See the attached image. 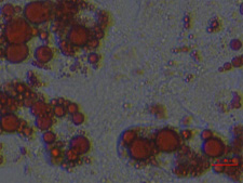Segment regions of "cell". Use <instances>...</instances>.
Here are the masks:
<instances>
[{"mask_svg":"<svg viewBox=\"0 0 243 183\" xmlns=\"http://www.w3.org/2000/svg\"><path fill=\"white\" fill-rule=\"evenodd\" d=\"M225 145L222 143L219 139H209L206 140V143L204 144V152L206 155L211 157H217L224 153Z\"/></svg>","mask_w":243,"mask_h":183,"instance_id":"3","label":"cell"},{"mask_svg":"<svg viewBox=\"0 0 243 183\" xmlns=\"http://www.w3.org/2000/svg\"><path fill=\"white\" fill-rule=\"evenodd\" d=\"M129 152L135 159H145L150 155L149 142L145 139H136L129 144Z\"/></svg>","mask_w":243,"mask_h":183,"instance_id":"1","label":"cell"},{"mask_svg":"<svg viewBox=\"0 0 243 183\" xmlns=\"http://www.w3.org/2000/svg\"><path fill=\"white\" fill-rule=\"evenodd\" d=\"M213 169H214L215 172L217 173H222V172L225 171V164L224 163H217L213 165Z\"/></svg>","mask_w":243,"mask_h":183,"instance_id":"16","label":"cell"},{"mask_svg":"<svg viewBox=\"0 0 243 183\" xmlns=\"http://www.w3.org/2000/svg\"><path fill=\"white\" fill-rule=\"evenodd\" d=\"M3 94H4V93H3V92H0V100H1V98H2V96H3Z\"/></svg>","mask_w":243,"mask_h":183,"instance_id":"27","label":"cell"},{"mask_svg":"<svg viewBox=\"0 0 243 183\" xmlns=\"http://www.w3.org/2000/svg\"><path fill=\"white\" fill-rule=\"evenodd\" d=\"M36 56H37V59L39 60L40 62L42 63H47L50 61V59H51V50H49L47 47H41V48H39L37 50V52H36Z\"/></svg>","mask_w":243,"mask_h":183,"instance_id":"8","label":"cell"},{"mask_svg":"<svg viewBox=\"0 0 243 183\" xmlns=\"http://www.w3.org/2000/svg\"><path fill=\"white\" fill-rule=\"evenodd\" d=\"M53 114L54 116H56V117H63V116H65L66 107L61 104L55 105V106H53Z\"/></svg>","mask_w":243,"mask_h":183,"instance_id":"12","label":"cell"},{"mask_svg":"<svg viewBox=\"0 0 243 183\" xmlns=\"http://www.w3.org/2000/svg\"><path fill=\"white\" fill-rule=\"evenodd\" d=\"M71 120H73V122H74L75 125H81L83 124V121H84V115H83L82 113L76 112L71 116Z\"/></svg>","mask_w":243,"mask_h":183,"instance_id":"13","label":"cell"},{"mask_svg":"<svg viewBox=\"0 0 243 183\" xmlns=\"http://www.w3.org/2000/svg\"><path fill=\"white\" fill-rule=\"evenodd\" d=\"M50 105H52V106H55V105H57V99H55V100H52L51 103H50Z\"/></svg>","mask_w":243,"mask_h":183,"instance_id":"26","label":"cell"},{"mask_svg":"<svg viewBox=\"0 0 243 183\" xmlns=\"http://www.w3.org/2000/svg\"><path fill=\"white\" fill-rule=\"evenodd\" d=\"M66 158H67L68 161H71V163H73V161H76L77 159L79 158V153L77 152L75 149L71 147V149H69L67 152H66Z\"/></svg>","mask_w":243,"mask_h":183,"instance_id":"10","label":"cell"},{"mask_svg":"<svg viewBox=\"0 0 243 183\" xmlns=\"http://www.w3.org/2000/svg\"><path fill=\"white\" fill-rule=\"evenodd\" d=\"M47 106H48V104H45L43 101L35 102L34 104L30 106L33 115L40 116V115H43V114H45V113H47Z\"/></svg>","mask_w":243,"mask_h":183,"instance_id":"7","label":"cell"},{"mask_svg":"<svg viewBox=\"0 0 243 183\" xmlns=\"http://www.w3.org/2000/svg\"><path fill=\"white\" fill-rule=\"evenodd\" d=\"M99 61V55L95 53H91L90 55H89V62L92 63V64H94V63H96Z\"/></svg>","mask_w":243,"mask_h":183,"instance_id":"21","label":"cell"},{"mask_svg":"<svg viewBox=\"0 0 243 183\" xmlns=\"http://www.w3.org/2000/svg\"><path fill=\"white\" fill-rule=\"evenodd\" d=\"M69 40L77 46H82L88 40V33L82 27H76L70 31Z\"/></svg>","mask_w":243,"mask_h":183,"instance_id":"5","label":"cell"},{"mask_svg":"<svg viewBox=\"0 0 243 183\" xmlns=\"http://www.w3.org/2000/svg\"><path fill=\"white\" fill-rule=\"evenodd\" d=\"M42 139L47 144H52L56 141V135L54 134L52 131H45L42 135Z\"/></svg>","mask_w":243,"mask_h":183,"instance_id":"11","label":"cell"},{"mask_svg":"<svg viewBox=\"0 0 243 183\" xmlns=\"http://www.w3.org/2000/svg\"><path fill=\"white\" fill-rule=\"evenodd\" d=\"M2 131V127H1V124H0V132Z\"/></svg>","mask_w":243,"mask_h":183,"instance_id":"28","label":"cell"},{"mask_svg":"<svg viewBox=\"0 0 243 183\" xmlns=\"http://www.w3.org/2000/svg\"><path fill=\"white\" fill-rule=\"evenodd\" d=\"M19 121H20V119L17 118L13 113H8L6 115L1 116L0 124L2 127V130H4L7 132H14L17 130Z\"/></svg>","mask_w":243,"mask_h":183,"instance_id":"4","label":"cell"},{"mask_svg":"<svg viewBox=\"0 0 243 183\" xmlns=\"http://www.w3.org/2000/svg\"><path fill=\"white\" fill-rule=\"evenodd\" d=\"M22 134H23V135H25L26 138H30L31 135L34 134V130H33V128H30V127L26 126L25 128L23 129Z\"/></svg>","mask_w":243,"mask_h":183,"instance_id":"18","label":"cell"},{"mask_svg":"<svg viewBox=\"0 0 243 183\" xmlns=\"http://www.w3.org/2000/svg\"><path fill=\"white\" fill-rule=\"evenodd\" d=\"M34 103H35V100L31 98H26L24 99V101H23V105H24V106H28V107H30Z\"/></svg>","mask_w":243,"mask_h":183,"instance_id":"20","label":"cell"},{"mask_svg":"<svg viewBox=\"0 0 243 183\" xmlns=\"http://www.w3.org/2000/svg\"><path fill=\"white\" fill-rule=\"evenodd\" d=\"M182 138L185 139V140H188V139H190V137H191V132H190V130H183L181 133Z\"/></svg>","mask_w":243,"mask_h":183,"instance_id":"22","label":"cell"},{"mask_svg":"<svg viewBox=\"0 0 243 183\" xmlns=\"http://www.w3.org/2000/svg\"><path fill=\"white\" fill-rule=\"evenodd\" d=\"M62 156V152H61V149H59V147H53V149H51V157L52 159H55V158H59Z\"/></svg>","mask_w":243,"mask_h":183,"instance_id":"17","label":"cell"},{"mask_svg":"<svg viewBox=\"0 0 243 183\" xmlns=\"http://www.w3.org/2000/svg\"><path fill=\"white\" fill-rule=\"evenodd\" d=\"M71 147L76 149L79 154H85L90 149V142L84 137H77L71 141Z\"/></svg>","mask_w":243,"mask_h":183,"instance_id":"6","label":"cell"},{"mask_svg":"<svg viewBox=\"0 0 243 183\" xmlns=\"http://www.w3.org/2000/svg\"><path fill=\"white\" fill-rule=\"evenodd\" d=\"M78 110H79V108H78V105L75 104V103H70V102H69V104L66 106V112H67L68 114H71V115H73L74 113L78 112Z\"/></svg>","mask_w":243,"mask_h":183,"instance_id":"15","label":"cell"},{"mask_svg":"<svg viewBox=\"0 0 243 183\" xmlns=\"http://www.w3.org/2000/svg\"><path fill=\"white\" fill-rule=\"evenodd\" d=\"M135 137H136V132L134 130H127V131H125L123 137H122L121 145L122 146L129 145V144L132 143L133 141L135 140Z\"/></svg>","mask_w":243,"mask_h":183,"instance_id":"9","label":"cell"},{"mask_svg":"<svg viewBox=\"0 0 243 183\" xmlns=\"http://www.w3.org/2000/svg\"><path fill=\"white\" fill-rule=\"evenodd\" d=\"M13 87H14V89L16 90L17 93H24L26 90H28V88L26 87V84H22V82H17V81H14V84H13Z\"/></svg>","mask_w":243,"mask_h":183,"instance_id":"14","label":"cell"},{"mask_svg":"<svg viewBox=\"0 0 243 183\" xmlns=\"http://www.w3.org/2000/svg\"><path fill=\"white\" fill-rule=\"evenodd\" d=\"M213 137V132L212 131H210V130H204L203 132H202V134H201V138L203 139V140H209V139H211Z\"/></svg>","mask_w":243,"mask_h":183,"instance_id":"19","label":"cell"},{"mask_svg":"<svg viewBox=\"0 0 243 183\" xmlns=\"http://www.w3.org/2000/svg\"><path fill=\"white\" fill-rule=\"evenodd\" d=\"M240 61H241V59H236L235 61H233V66H236V67H240L241 64H242Z\"/></svg>","mask_w":243,"mask_h":183,"instance_id":"23","label":"cell"},{"mask_svg":"<svg viewBox=\"0 0 243 183\" xmlns=\"http://www.w3.org/2000/svg\"><path fill=\"white\" fill-rule=\"evenodd\" d=\"M241 130H242V128H241L240 126L237 127V128H235V131H233V133H235L236 135H240L241 133H242V132H241Z\"/></svg>","mask_w":243,"mask_h":183,"instance_id":"24","label":"cell"},{"mask_svg":"<svg viewBox=\"0 0 243 183\" xmlns=\"http://www.w3.org/2000/svg\"><path fill=\"white\" fill-rule=\"evenodd\" d=\"M158 135L165 139V142L163 141V142H160V143H156L157 146L159 147V149H161V151L171 152V151L175 149L179 145V141H178L177 137L171 130H162L161 132L158 133Z\"/></svg>","mask_w":243,"mask_h":183,"instance_id":"2","label":"cell"},{"mask_svg":"<svg viewBox=\"0 0 243 183\" xmlns=\"http://www.w3.org/2000/svg\"><path fill=\"white\" fill-rule=\"evenodd\" d=\"M232 107H236V108H239V107H240V101H239V99H238L237 101L232 102Z\"/></svg>","mask_w":243,"mask_h":183,"instance_id":"25","label":"cell"}]
</instances>
